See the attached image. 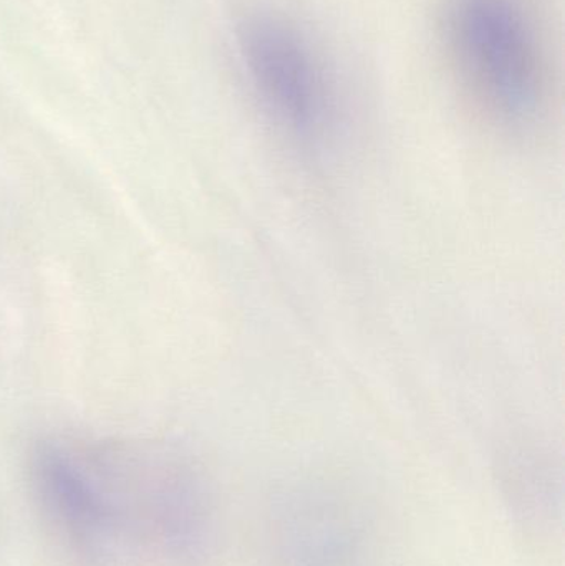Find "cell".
Listing matches in <instances>:
<instances>
[{"mask_svg":"<svg viewBox=\"0 0 565 566\" xmlns=\"http://www.w3.org/2000/svg\"><path fill=\"white\" fill-rule=\"evenodd\" d=\"M32 479L43 514L85 566H112L128 532L148 537L145 479L128 484L105 455L63 441H43L32 458Z\"/></svg>","mask_w":565,"mask_h":566,"instance_id":"1","label":"cell"},{"mask_svg":"<svg viewBox=\"0 0 565 566\" xmlns=\"http://www.w3.org/2000/svg\"><path fill=\"white\" fill-rule=\"evenodd\" d=\"M448 36L474 88L510 122L540 108L543 70L523 0H450Z\"/></svg>","mask_w":565,"mask_h":566,"instance_id":"2","label":"cell"},{"mask_svg":"<svg viewBox=\"0 0 565 566\" xmlns=\"http://www.w3.org/2000/svg\"><path fill=\"white\" fill-rule=\"evenodd\" d=\"M374 532L368 495L304 481L272 495L262 531L265 566H357Z\"/></svg>","mask_w":565,"mask_h":566,"instance_id":"3","label":"cell"},{"mask_svg":"<svg viewBox=\"0 0 565 566\" xmlns=\"http://www.w3.org/2000/svg\"><path fill=\"white\" fill-rule=\"evenodd\" d=\"M238 45L245 75L275 122L302 142L318 138L332 93L311 39L285 17L255 12L239 23Z\"/></svg>","mask_w":565,"mask_h":566,"instance_id":"4","label":"cell"}]
</instances>
